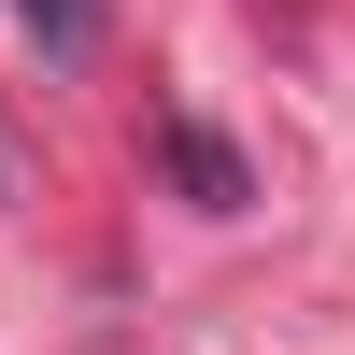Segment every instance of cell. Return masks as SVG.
I'll return each mask as SVG.
<instances>
[{
	"instance_id": "obj_1",
	"label": "cell",
	"mask_w": 355,
	"mask_h": 355,
	"mask_svg": "<svg viewBox=\"0 0 355 355\" xmlns=\"http://www.w3.org/2000/svg\"><path fill=\"white\" fill-rule=\"evenodd\" d=\"M157 157H171V171L199 185V214H242V157H227L214 128H185V114H171V128H157Z\"/></svg>"
},
{
	"instance_id": "obj_2",
	"label": "cell",
	"mask_w": 355,
	"mask_h": 355,
	"mask_svg": "<svg viewBox=\"0 0 355 355\" xmlns=\"http://www.w3.org/2000/svg\"><path fill=\"white\" fill-rule=\"evenodd\" d=\"M15 15H28V28H43V43H57V57H71V43H85V0H15Z\"/></svg>"
}]
</instances>
